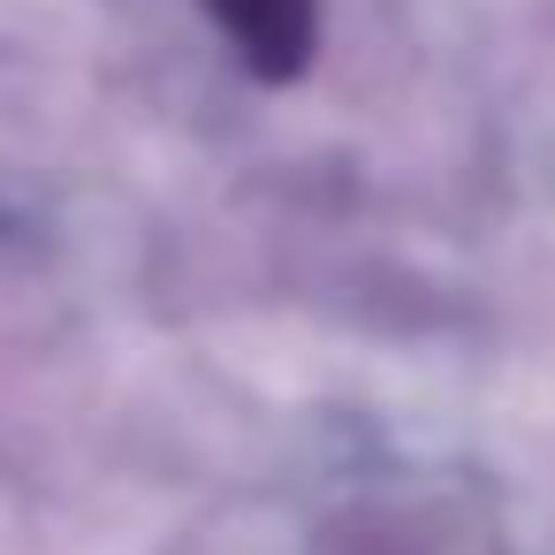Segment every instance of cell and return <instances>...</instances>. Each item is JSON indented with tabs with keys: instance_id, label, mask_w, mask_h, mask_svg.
Here are the masks:
<instances>
[{
	"instance_id": "obj_1",
	"label": "cell",
	"mask_w": 555,
	"mask_h": 555,
	"mask_svg": "<svg viewBox=\"0 0 555 555\" xmlns=\"http://www.w3.org/2000/svg\"><path fill=\"white\" fill-rule=\"evenodd\" d=\"M214 24L229 31L236 62L267 85L297 77L320 47V0H206Z\"/></svg>"
}]
</instances>
